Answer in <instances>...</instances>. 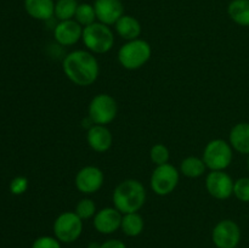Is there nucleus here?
Masks as SVG:
<instances>
[{
    "label": "nucleus",
    "instance_id": "c756f323",
    "mask_svg": "<svg viewBox=\"0 0 249 248\" xmlns=\"http://www.w3.org/2000/svg\"><path fill=\"white\" fill-rule=\"evenodd\" d=\"M100 243H96V242H90L89 245H88V248H100Z\"/></svg>",
    "mask_w": 249,
    "mask_h": 248
},
{
    "label": "nucleus",
    "instance_id": "7ed1b4c3",
    "mask_svg": "<svg viewBox=\"0 0 249 248\" xmlns=\"http://www.w3.org/2000/svg\"><path fill=\"white\" fill-rule=\"evenodd\" d=\"M152 55V48L150 43L143 39L125 41L119 48L117 57L124 70L136 71L146 65Z\"/></svg>",
    "mask_w": 249,
    "mask_h": 248
},
{
    "label": "nucleus",
    "instance_id": "b1692460",
    "mask_svg": "<svg viewBox=\"0 0 249 248\" xmlns=\"http://www.w3.org/2000/svg\"><path fill=\"white\" fill-rule=\"evenodd\" d=\"M74 212L83 221L89 220V219L94 218L95 214H96V203L89 197H84L78 202Z\"/></svg>",
    "mask_w": 249,
    "mask_h": 248
},
{
    "label": "nucleus",
    "instance_id": "2f4dec72",
    "mask_svg": "<svg viewBox=\"0 0 249 248\" xmlns=\"http://www.w3.org/2000/svg\"><path fill=\"white\" fill-rule=\"evenodd\" d=\"M236 248H238V247H236Z\"/></svg>",
    "mask_w": 249,
    "mask_h": 248
},
{
    "label": "nucleus",
    "instance_id": "0eeeda50",
    "mask_svg": "<svg viewBox=\"0 0 249 248\" xmlns=\"http://www.w3.org/2000/svg\"><path fill=\"white\" fill-rule=\"evenodd\" d=\"M180 181V172L170 163L156 165L150 177L151 190L157 196H168L173 194Z\"/></svg>",
    "mask_w": 249,
    "mask_h": 248
},
{
    "label": "nucleus",
    "instance_id": "4468645a",
    "mask_svg": "<svg viewBox=\"0 0 249 248\" xmlns=\"http://www.w3.org/2000/svg\"><path fill=\"white\" fill-rule=\"evenodd\" d=\"M95 12L97 21L107 26H114L124 15V5L122 0H95Z\"/></svg>",
    "mask_w": 249,
    "mask_h": 248
},
{
    "label": "nucleus",
    "instance_id": "412c9836",
    "mask_svg": "<svg viewBox=\"0 0 249 248\" xmlns=\"http://www.w3.org/2000/svg\"><path fill=\"white\" fill-rule=\"evenodd\" d=\"M143 229H145V220L138 212L123 214L121 230L123 231L124 235L129 237H138L142 233Z\"/></svg>",
    "mask_w": 249,
    "mask_h": 248
},
{
    "label": "nucleus",
    "instance_id": "aec40b11",
    "mask_svg": "<svg viewBox=\"0 0 249 248\" xmlns=\"http://www.w3.org/2000/svg\"><path fill=\"white\" fill-rule=\"evenodd\" d=\"M206 170L207 167L202 157L199 158L196 156H189V157L184 158L180 163L179 168L180 174L189 177V179H197V177H203Z\"/></svg>",
    "mask_w": 249,
    "mask_h": 248
},
{
    "label": "nucleus",
    "instance_id": "39448f33",
    "mask_svg": "<svg viewBox=\"0 0 249 248\" xmlns=\"http://www.w3.org/2000/svg\"><path fill=\"white\" fill-rule=\"evenodd\" d=\"M202 159L209 170H226L233 159V148L223 139L211 140L204 147Z\"/></svg>",
    "mask_w": 249,
    "mask_h": 248
},
{
    "label": "nucleus",
    "instance_id": "5701e85b",
    "mask_svg": "<svg viewBox=\"0 0 249 248\" xmlns=\"http://www.w3.org/2000/svg\"><path fill=\"white\" fill-rule=\"evenodd\" d=\"M74 19L82 27L90 26L97 21L96 12H95L94 5L88 4V2H82L78 5L77 12H75Z\"/></svg>",
    "mask_w": 249,
    "mask_h": 248
},
{
    "label": "nucleus",
    "instance_id": "bb28decb",
    "mask_svg": "<svg viewBox=\"0 0 249 248\" xmlns=\"http://www.w3.org/2000/svg\"><path fill=\"white\" fill-rule=\"evenodd\" d=\"M32 248H62L61 242L55 236H40L34 240Z\"/></svg>",
    "mask_w": 249,
    "mask_h": 248
},
{
    "label": "nucleus",
    "instance_id": "2eb2a0df",
    "mask_svg": "<svg viewBox=\"0 0 249 248\" xmlns=\"http://www.w3.org/2000/svg\"><path fill=\"white\" fill-rule=\"evenodd\" d=\"M87 141L90 148L97 153H104L112 147L113 135L107 125L92 124L87 133Z\"/></svg>",
    "mask_w": 249,
    "mask_h": 248
},
{
    "label": "nucleus",
    "instance_id": "6e6552de",
    "mask_svg": "<svg viewBox=\"0 0 249 248\" xmlns=\"http://www.w3.org/2000/svg\"><path fill=\"white\" fill-rule=\"evenodd\" d=\"M53 231L61 243H73L82 235L83 220L75 212H63L53 221Z\"/></svg>",
    "mask_w": 249,
    "mask_h": 248
},
{
    "label": "nucleus",
    "instance_id": "f257e3e1",
    "mask_svg": "<svg viewBox=\"0 0 249 248\" xmlns=\"http://www.w3.org/2000/svg\"><path fill=\"white\" fill-rule=\"evenodd\" d=\"M62 71L67 79L78 87H90L100 74L99 61L88 50H74L62 61Z\"/></svg>",
    "mask_w": 249,
    "mask_h": 248
},
{
    "label": "nucleus",
    "instance_id": "ddd939ff",
    "mask_svg": "<svg viewBox=\"0 0 249 248\" xmlns=\"http://www.w3.org/2000/svg\"><path fill=\"white\" fill-rule=\"evenodd\" d=\"M83 28L75 19L60 21L53 28V39L61 46H73L82 40Z\"/></svg>",
    "mask_w": 249,
    "mask_h": 248
},
{
    "label": "nucleus",
    "instance_id": "423d86ee",
    "mask_svg": "<svg viewBox=\"0 0 249 248\" xmlns=\"http://www.w3.org/2000/svg\"><path fill=\"white\" fill-rule=\"evenodd\" d=\"M118 104L116 99L108 94H99L94 96L88 107V116L92 124L107 125L117 118Z\"/></svg>",
    "mask_w": 249,
    "mask_h": 248
},
{
    "label": "nucleus",
    "instance_id": "dca6fc26",
    "mask_svg": "<svg viewBox=\"0 0 249 248\" xmlns=\"http://www.w3.org/2000/svg\"><path fill=\"white\" fill-rule=\"evenodd\" d=\"M229 142L233 151L249 156V123L241 122L235 124L229 134Z\"/></svg>",
    "mask_w": 249,
    "mask_h": 248
},
{
    "label": "nucleus",
    "instance_id": "393cba45",
    "mask_svg": "<svg viewBox=\"0 0 249 248\" xmlns=\"http://www.w3.org/2000/svg\"><path fill=\"white\" fill-rule=\"evenodd\" d=\"M170 152L168 147L163 143H156L150 150V159L153 164L162 165L169 163Z\"/></svg>",
    "mask_w": 249,
    "mask_h": 248
},
{
    "label": "nucleus",
    "instance_id": "a878e982",
    "mask_svg": "<svg viewBox=\"0 0 249 248\" xmlns=\"http://www.w3.org/2000/svg\"><path fill=\"white\" fill-rule=\"evenodd\" d=\"M233 196L243 203H249V177H240L233 184Z\"/></svg>",
    "mask_w": 249,
    "mask_h": 248
},
{
    "label": "nucleus",
    "instance_id": "f8f14e48",
    "mask_svg": "<svg viewBox=\"0 0 249 248\" xmlns=\"http://www.w3.org/2000/svg\"><path fill=\"white\" fill-rule=\"evenodd\" d=\"M123 214L114 207H106L96 212L92 218V225L102 235H112L121 229Z\"/></svg>",
    "mask_w": 249,
    "mask_h": 248
},
{
    "label": "nucleus",
    "instance_id": "7c9ffc66",
    "mask_svg": "<svg viewBox=\"0 0 249 248\" xmlns=\"http://www.w3.org/2000/svg\"><path fill=\"white\" fill-rule=\"evenodd\" d=\"M247 169H248V173H249V156H248V160H247Z\"/></svg>",
    "mask_w": 249,
    "mask_h": 248
},
{
    "label": "nucleus",
    "instance_id": "20e7f679",
    "mask_svg": "<svg viewBox=\"0 0 249 248\" xmlns=\"http://www.w3.org/2000/svg\"><path fill=\"white\" fill-rule=\"evenodd\" d=\"M82 41L88 51L97 55L107 53L114 46V33L111 27L96 21L83 28Z\"/></svg>",
    "mask_w": 249,
    "mask_h": 248
},
{
    "label": "nucleus",
    "instance_id": "9b49d317",
    "mask_svg": "<svg viewBox=\"0 0 249 248\" xmlns=\"http://www.w3.org/2000/svg\"><path fill=\"white\" fill-rule=\"evenodd\" d=\"M105 182V174L96 165H85L75 175V187L83 195H94L101 190Z\"/></svg>",
    "mask_w": 249,
    "mask_h": 248
},
{
    "label": "nucleus",
    "instance_id": "c85d7f7f",
    "mask_svg": "<svg viewBox=\"0 0 249 248\" xmlns=\"http://www.w3.org/2000/svg\"><path fill=\"white\" fill-rule=\"evenodd\" d=\"M100 248H126V245L123 241L111 238V240H107L104 243H101Z\"/></svg>",
    "mask_w": 249,
    "mask_h": 248
},
{
    "label": "nucleus",
    "instance_id": "cd10ccee",
    "mask_svg": "<svg viewBox=\"0 0 249 248\" xmlns=\"http://www.w3.org/2000/svg\"><path fill=\"white\" fill-rule=\"evenodd\" d=\"M28 189V180L24 177H16L10 182V191L14 195H22Z\"/></svg>",
    "mask_w": 249,
    "mask_h": 248
},
{
    "label": "nucleus",
    "instance_id": "f3484780",
    "mask_svg": "<svg viewBox=\"0 0 249 248\" xmlns=\"http://www.w3.org/2000/svg\"><path fill=\"white\" fill-rule=\"evenodd\" d=\"M24 10L27 14L38 21H48L55 14L53 0H24Z\"/></svg>",
    "mask_w": 249,
    "mask_h": 248
},
{
    "label": "nucleus",
    "instance_id": "1a4fd4ad",
    "mask_svg": "<svg viewBox=\"0 0 249 248\" xmlns=\"http://www.w3.org/2000/svg\"><path fill=\"white\" fill-rule=\"evenodd\" d=\"M212 240L216 248H236L241 241V229L231 219L220 220L212 231Z\"/></svg>",
    "mask_w": 249,
    "mask_h": 248
},
{
    "label": "nucleus",
    "instance_id": "4be33fe9",
    "mask_svg": "<svg viewBox=\"0 0 249 248\" xmlns=\"http://www.w3.org/2000/svg\"><path fill=\"white\" fill-rule=\"evenodd\" d=\"M78 5H79L78 0H56L55 14H53V16H55L58 21L74 19Z\"/></svg>",
    "mask_w": 249,
    "mask_h": 248
},
{
    "label": "nucleus",
    "instance_id": "f03ea898",
    "mask_svg": "<svg viewBox=\"0 0 249 248\" xmlns=\"http://www.w3.org/2000/svg\"><path fill=\"white\" fill-rule=\"evenodd\" d=\"M147 194L141 181L136 179H126L119 182L112 194L114 208L122 214L135 213L145 206Z\"/></svg>",
    "mask_w": 249,
    "mask_h": 248
},
{
    "label": "nucleus",
    "instance_id": "473e14b6",
    "mask_svg": "<svg viewBox=\"0 0 249 248\" xmlns=\"http://www.w3.org/2000/svg\"><path fill=\"white\" fill-rule=\"evenodd\" d=\"M214 248H216V247H214Z\"/></svg>",
    "mask_w": 249,
    "mask_h": 248
},
{
    "label": "nucleus",
    "instance_id": "a211bd4d",
    "mask_svg": "<svg viewBox=\"0 0 249 248\" xmlns=\"http://www.w3.org/2000/svg\"><path fill=\"white\" fill-rule=\"evenodd\" d=\"M114 27H116V33L125 41L139 39L141 31H142L139 19L135 18L134 16H131V15L125 14L117 21Z\"/></svg>",
    "mask_w": 249,
    "mask_h": 248
},
{
    "label": "nucleus",
    "instance_id": "6ab92c4d",
    "mask_svg": "<svg viewBox=\"0 0 249 248\" xmlns=\"http://www.w3.org/2000/svg\"><path fill=\"white\" fill-rule=\"evenodd\" d=\"M231 21L241 27H249V0H231L228 5Z\"/></svg>",
    "mask_w": 249,
    "mask_h": 248
},
{
    "label": "nucleus",
    "instance_id": "9d476101",
    "mask_svg": "<svg viewBox=\"0 0 249 248\" xmlns=\"http://www.w3.org/2000/svg\"><path fill=\"white\" fill-rule=\"evenodd\" d=\"M233 184L235 180L225 170H211L206 177L207 192L213 198L224 199L230 198L233 195Z\"/></svg>",
    "mask_w": 249,
    "mask_h": 248
}]
</instances>
